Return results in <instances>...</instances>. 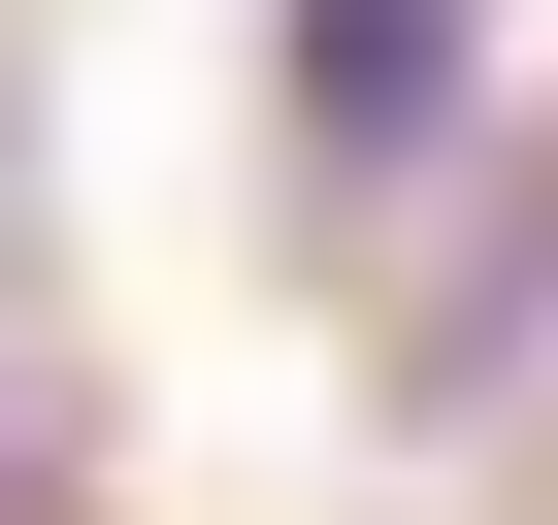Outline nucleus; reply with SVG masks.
<instances>
[{"label":"nucleus","mask_w":558,"mask_h":525,"mask_svg":"<svg viewBox=\"0 0 558 525\" xmlns=\"http://www.w3.org/2000/svg\"><path fill=\"white\" fill-rule=\"evenodd\" d=\"M427 99H460V0H296V132L329 164H395Z\"/></svg>","instance_id":"obj_1"}]
</instances>
